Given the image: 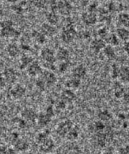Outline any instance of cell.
Wrapping results in <instances>:
<instances>
[{
    "label": "cell",
    "mask_w": 129,
    "mask_h": 154,
    "mask_svg": "<svg viewBox=\"0 0 129 154\" xmlns=\"http://www.w3.org/2000/svg\"><path fill=\"white\" fill-rule=\"evenodd\" d=\"M1 35L6 38H18L20 32L14 27V23L10 20H4L1 23Z\"/></svg>",
    "instance_id": "6da1fadb"
},
{
    "label": "cell",
    "mask_w": 129,
    "mask_h": 154,
    "mask_svg": "<svg viewBox=\"0 0 129 154\" xmlns=\"http://www.w3.org/2000/svg\"><path fill=\"white\" fill-rule=\"evenodd\" d=\"M76 35L77 32L72 23H67L62 29L61 34L62 41L68 44L73 42Z\"/></svg>",
    "instance_id": "7a4b0ae2"
},
{
    "label": "cell",
    "mask_w": 129,
    "mask_h": 154,
    "mask_svg": "<svg viewBox=\"0 0 129 154\" xmlns=\"http://www.w3.org/2000/svg\"><path fill=\"white\" fill-rule=\"evenodd\" d=\"M73 127V123L69 119L64 120L61 122L58 125L57 128V133L58 134V135H59L61 137L66 138L68 134L71 130Z\"/></svg>",
    "instance_id": "3957f363"
},
{
    "label": "cell",
    "mask_w": 129,
    "mask_h": 154,
    "mask_svg": "<svg viewBox=\"0 0 129 154\" xmlns=\"http://www.w3.org/2000/svg\"><path fill=\"white\" fill-rule=\"evenodd\" d=\"M40 57L44 63L54 64L57 60L56 54L53 50L49 48H46L42 49L40 52Z\"/></svg>",
    "instance_id": "277c9868"
},
{
    "label": "cell",
    "mask_w": 129,
    "mask_h": 154,
    "mask_svg": "<svg viewBox=\"0 0 129 154\" xmlns=\"http://www.w3.org/2000/svg\"><path fill=\"white\" fill-rule=\"evenodd\" d=\"M17 73L14 69L8 68L4 69L2 78L6 83H14L17 80Z\"/></svg>",
    "instance_id": "5b68a950"
},
{
    "label": "cell",
    "mask_w": 129,
    "mask_h": 154,
    "mask_svg": "<svg viewBox=\"0 0 129 154\" xmlns=\"http://www.w3.org/2000/svg\"><path fill=\"white\" fill-rule=\"evenodd\" d=\"M25 88L20 84H16L14 85L10 91V95L15 99H22L25 95Z\"/></svg>",
    "instance_id": "8992f818"
},
{
    "label": "cell",
    "mask_w": 129,
    "mask_h": 154,
    "mask_svg": "<svg viewBox=\"0 0 129 154\" xmlns=\"http://www.w3.org/2000/svg\"><path fill=\"white\" fill-rule=\"evenodd\" d=\"M28 75L31 77H36L43 72L41 65L37 61H34L27 69Z\"/></svg>",
    "instance_id": "52a82bcc"
},
{
    "label": "cell",
    "mask_w": 129,
    "mask_h": 154,
    "mask_svg": "<svg viewBox=\"0 0 129 154\" xmlns=\"http://www.w3.org/2000/svg\"><path fill=\"white\" fill-rule=\"evenodd\" d=\"M41 75V79L44 81L46 85L48 87L54 85L57 82V76L52 71H49V70L46 69V71H43Z\"/></svg>",
    "instance_id": "ba28073f"
},
{
    "label": "cell",
    "mask_w": 129,
    "mask_h": 154,
    "mask_svg": "<svg viewBox=\"0 0 129 154\" xmlns=\"http://www.w3.org/2000/svg\"><path fill=\"white\" fill-rule=\"evenodd\" d=\"M57 11L59 12L61 15L68 16L72 11V6L66 1L58 2Z\"/></svg>",
    "instance_id": "9c48e42d"
},
{
    "label": "cell",
    "mask_w": 129,
    "mask_h": 154,
    "mask_svg": "<svg viewBox=\"0 0 129 154\" xmlns=\"http://www.w3.org/2000/svg\"><path fill=\"white\" fill-rule=\"evenodd\" d=\"M81 18L84 23L88 26L94 25L97 22V17H96L95 13L89 11L84 12L81 15Z\"/></svg>",
    "instance_id": "30bf717a"
},
{
    "label": "cell",
    "mask_w": 129,
    "mask_h": 154,
    "mask_svg": "<svg viewBox=\"0 0 129 154\" xmlns=\"http://www.w3.org/2000/svg\"><path fill=\"white\" fill-rule=\"evenodd\" d=\"M87 74V68L86 67L81 64L75 66L72 69V75L73 77L81 80L85 78Z\"/></svg>",
    "instance_id": "8fae6325"
},
{
    "label": "cell",
    "mask_w": 129,
    "mask_h": 154,
    "mask_svg": "<svg viewBox=\"0 0 129 154\" xmlns=\"http://www.w3.org/2000/svg\"><path fill=\"white\" fill-rule=\"evenodd\" d=\"M22 118L27 121L28 123H34L37 119L38 115L32 109H25L22 112Z\"/></svg>",
    "instance_id": "7c38bea8"
},
{
    "label": "cell",
    "mask_w": 129,
    "mask_h": 154,
    "mask_svg": "<svg viewBox=\"0 0 129 154\" xmlns=\"http://www.w3.org/2000/svg\"><path fill=\"white\" fill-rule=\"evenodd\" d=\"M55 148V142L54 141L49 138L46 140H45L44 142L40 144V150L42 153H47L52 151Z\"/></svg>",
    "instance_id": "4fadbf2b"
},
{
    "label": "cell",
    "mask_w": 129,
    "mask_h": 154,
    "mask_svg": "<svg viewBox=\"0 0 129 154\" xmlns=\"http://www.w3.org/2000/svg\"><path fill=\"white\" fill-rule=\"evenodd\" d=\"M106 41L102 38H95L91 42V47L92 49L95 53H99L101 51H103L106 47Z\"/></svg>",
    "instance_id": "5bb4252c"
},
{
    "label": "cell",
    "mask_w": 129,
    "mask_h": 154,
    "mask_svg": "<svg viewBox=\"0 0 129 154\" xmlns=\"http://www.w3.org/2000/svg\"><path fill=\"white\" fill-rule=\"evenodd\" d=\"M56 54V58L61 62L68 61L70 58V53L69 51L64 48H59L57 49Z\"/></svg>",
    "instance_id": "9a60e30c"
},
{
    "label": "cell",
    "mask_w": 129,
    "mask_h": 154,
    "mask_svg": "<svg viewBox=\"0 0 129 154\" xmlns=\"http://www.w3.org/2000/svg\"><path fill=\"white\" fill-rule=\"evenodd\" d=\"M118 79L122 83H129V67L122 66L120 68V72Z\"/></svg>",
    "instance_id": "2e32d148"
},
{
    "label": "cell",
    "mask_w": 129,
    "mask_h": 154,
    "mask_svg": "<svg viewBox=\"0 0 129 154\" xmlns=\"http://www.w3.org/2000/svg\"><path fill=\"white\" fill-rule=\"evenodd\" d=\"M76 98V95L71 89H66L61 94V100L64 101L66 103L73 102Z\"/></svg>",
    "instance_id": "e0dca14e"
},
{
    "label": "cell",
    "mask_w": 129,
    "mask_h": 154,
    "mask_svg": "<svg viewBox=\"0 0 129 154\" xmlns=\"http://www.w3.org/2000/svg\"><path fill=\"white\" fill-rule=\"evenodd\" d=\"M41 32L46 36L52 37L56 34L57 30L55 26L49 23H43L41 26Z\"/></svg>",
    "instance_id": "ac0fdd59"
},
{
    "label": "cell",
    "mask_w": 129,
    "mask_h": 154,
    "mask_svg": "<svg viewBox=\"0 0 129 154\" xmlns=\"http://www.w3.org/2000/svg\"><path fill=\"white\" fill-rule=\"evenodd\" d=\"M6 52L10 57H16L20 54V49L16 44L11 43L6 47Z\"/></svg>",
    "instance_id": "d6986e66"
},
{
    "label": "cell",
    "mask_w": 129,
    "mask_h": 154,
    "mask_svg": "<svg viewBox=\"0 0 129 154\" xmlns=\"http://www.w3.org/2000/svg\"><path fill=\"white\" fill-rule=\"evenodd\" d=\"M46 35L43 34L42 32L38 30H34L32 33V37L34 38V41L39 44H44L46 43L47 38Z\"/></svg>",
    "instance_id": "ffe728a7"
},
{
    "label": "cell",
    "mask_w": 129,
    "mask_h": 154,
    "mask_svg": "<svg viewBox=\"0 0 129 154\" xmlns=\"http://www.w3.org/2000/svg\"><path fill=\"white\" fill-rule=\"evenodd\" d=\"M116 34L118 37L120 41L125 42L129 41V30L127 28L120 27L117 29Z\"/></svg>",
    "instance_id": "44dd1931"
},
{
    "label": "cell",
    "mask_w": 129,
    "mask_h": 154,
    "mask_svg": "<svg viewBox=\"0 0 129 154\" xmlns=\"http://www.w3.org/2000/svg\"><path fill=\"white\" fill-rule=\"evenodd\" d=\"M103 53L107 58L110 60H113L117 57L116 51L114 49V47L110 46V45H106V47L103 50Z\"/></svg>",
    "instance_id": "7402d4cb"
},
{
    "label": "cell",
    "mask_w": 129,
    "mask_h": 154,
    "mask_svg": "<svg viewBox=\"0 0 129 154\" xmlns=\"http://www.w3.org/2000/svg\"><path fill=\"white\" fill-rule=\"evenodd\" d=\"M46 19L47 23L50 25H52L55 26L59 22V15L57 14L56 12L54 11H50L46 14Z\"/></svg>",
    "instance_id": "603a6c76"
},
{
    "label": "cell",
    "mask_w": 129,
    "mask_h": 154,
    "mask_svg": "<svg viewBox=\"0 0 129 154\" xmlns=\"http://www.w3.org/2000/svg\"><path fill=\"white\" fill-rule=\"evenodd\" d=\"M51 118H50L49 116H48L46 112H41L39 115H38V123L40 126H47L50 123Z\"/></svg>",
    "instance_id": "cb8c5ba5"
},
{
    "label": "cell",
    "mask_w": 129,
    "mask_h": 154,
    "mask_svg": "<svg viewBox=\"0 0 129 154\" xmlns=\"http://www.w3.org/2000/svg\"><path fill=\"white\" fill-rule=\"evenodd\" d=\"M34 60L30 56L23 55L21 57L20 60V68L21 69H27L30 64Z\"/></svg>",
    "instance_id": "d4e9b609"
},
{
    "label": "cell",
    "mask_w": 129,
    "mask_h": 154,
    "mask_svg": "<svg viewBox=\"0 0 129 154\" xmlns=\"http://www.w3.org/2000/svg\"><path fill=\"white\" fill-rule=\"evenodd\" d=\"M81 83V80L73 77V78L68 80L65 82V85L67 88H68V89H76L80 87Z\"/></svg>",
    "instance_id": "484cf974"
},
{
    "label": "cell",
    "mask_w": 129,
    "mask_h": 154,
    "mask_svg": "<svg viewBox=\"0 0 129 154\" xmlns=\"http://www.w3.org/2000/svg\"><path fill=\"white\" fill-rule=\"evenodd\" d=\"M15 148L20 152H24L29 148V143L27 141L19 138L14 143Z\"/></svg>",
    "instance_id": "4316f807"
},
{
    "label": "cell",
    "mask_w": 129,
    "mask_h": 154,
    "mask_svg": "<svg viewBox=\"0 0 129 154\" xmlns=\"http://www.w3.org/2000/svg\"><path fill=\"white\" fill-rule=\"evenodd\" d=\"M118 22L122 27L129 28V14L126 13H120L118 16Z\"/></svg>",
    "instance_id": "83f0119b"
},
{
    "label": "cell",
    "mask_w": 129,
    "mask_h": 154,
    "mask_svg": "<svg viewBox=\"0 0 129 154\" xmlns=\"http://www.w3.org/2000/svg\"><path fill=\"white\" fill-rule=\"evenodd\" d=\"M120 39L118 37L117 35V34H111L108 35V37L106 38V42H108V45L115 47L118 46L120 44Z\"/></svg>",
    "instance_id": "f1b7e54d"
},
{
    "label": "cell",
    "mask_w": 129,
    "mask_h": 154,
    "mask_svg": "<svg viewBox=\"0 0 129 154\" xmlns=\"http://www.w3.org/2000/svg\"><path fill=\"white\" fill-rule=\"evenodd\" d=\"M96 138H97V143L99 146L101 147L106 146L108 141L106 140L105 133L103 131L97 132V135H96Z\"/></svg>",
    "instance_id": "f546056e"
},
{
    "label": "cell",
    "mask_w": 129,
    "mask_h": 154,
    "mask_svg": "<svg viewBox=\"0 0 129 154\" xmlns=\"http://www.w3.org/2000/svg\"><path fill=\"white\" fill-rule=\"evenodd\" d=\"M98 117L102 121H108L112 118V114L108 110H102L99 112Z\"/></svg>",
    "instance_id": "4dcf8cb0"
},
{
    "label": "cell",
    "mask_w": 129,
    "mask_h": 154,
    "mask_svg": "<svg viewBox=\"0 0 129 154\" xmlns=\"http://www.w3.org/2000/svg\"><path fill=\"white\" fill-rule=\"evenodd\" d=\"M125 91L126 90L124 88V87H122L120 84L117 85L114 90L115 97L117 99L123 98Z\"/></svg>",
    "instance_id": "1f68e13d"
},
{
    "label": "cell",
    "mask_w": 129,
    "mask_h": 154,
    "mask_svg": "<svg viewBox=\"0 0 129 154\" xmlns=\"http://www.w3.org/2000/svg\"><path fill=\"white\" fill-rule=\"evenodd\" d=\"M26 2H20L18 3L14 4L12 5V10H14L16 14H22L24 10V8L25 7Z\"/></svg>",
    "instance_id": "d6a6232c"
},
{
    "label": "cell",
    "mask_w": 129,
    "mask_h": 154,
    "mask_svg": "<svg viewBox=\"0 0 129 154\" xmlns=\"http://www.w3.org/2000/svg\"><path fill=\"white\" fill-rule=\"evenodd\" d=\"M49 138V131L48 130L42 131L38 134L37 137V142L38 144H40Z\"/></svg>",
    "instance_id": "836d02e7"
},
{
    "label": "cell",
    "mask_w": 129,
    "mask_h": 154,
    "mask_svg": "<svg viewBox=\"0 0 129 154\" xmlns=\"http://www.w3.org/2000/svg\"><path fill=\"white\" fill-rule=\"evenodd\" d=\"M120 66H118L117 64H113L111 68V76L113 79H118Z\"/></svg>",
    "instance_id": "e575fe53"
},
{
    "label": "cell",
    "mask_w": 129,
    "mask_h": 154,
    "mask_svg": "<svg viewBox=\"0 0 129 154\" xmlns=\"http://www.w3.org/2000/svg\"><path fill=\"white\" fill-rule=\"evenodd\" d=\"M78 136H79V131L75 126H74L71 129V130H70L69 133L68 134L66 138L69 140H74L77 138Z\"/></svg>",
    "instance_id": "d590c367"
},
{
    "label": "cell",
    "mask_w": 129,
    "mask_h": 154,
    "mask_svg": "<svg viewBox=\"0 0 129 154\" xmlns=\"http://www.w3.org/2000/svg\"><path fill=\"white\" fill-rule=\"evenodd\" d=\"M69 66H70L69 61H63L60 63V65H59V68H58V69H59V72L60 73H64L68 71V69H69Z\"/></svg>",
    "instance_id": "8d00e7d4"
},
{
    "label": "cell",
    "mask_w": 129,
    "mask_h": 154,
    "mask_svg": "<svg viewBox=\"0 0 129 154\" xmlns=\"http://www.w3.org/2000/svg\"><path fill=\"white\" fill-rule=\"evenodd\" d=\"M32 3L39 9H43L46 6V0H32Z\"/></svg>",
    "instance_id": "74e56055"
},
{
    "label": "cell",
    "mask_w": 129,
    "mask_h": 154,
    "mask_svg": "<svg viewBox=\"0 0 129 154\" xmlns=\"http://www.w3.org/2000/svg\"><path fill=\"white\" fill-rule=\"evenodd\" d=\"M98 34L100 38H102V39H103V40L106 39V38L110 35L109 32H108V30H107V29L106 27H103L101 29H100L98 31Z\"/></svg>",
    "instance_id": "f35d334b"
},
{
    "label": "cell",
    "mask_w": 129,
    "mask_h": 154,
    "mask_svg": "<svg viewBox=\"0 0 129 154\" xmlns=\"http://www.w3.org/2000/svg\"><path fill=\"white\" fill-rule=\"evenodd\" d=\"M1 154H16L15 150L7 146H2Z\"/></svg>",
    "instance_id": "ab89813d"
},
{
    "label": "cell",
    "mask_w": 129,
    "mask_h": 154,
    "mask_svg": "<svg viewBox=\"0 0 129 154\" xmlns=\"http://www.w3.org/2000/svg\"><path fill=\"white\" fill-rule=\"evenodd\" d=\"M94 128L97 132H100L104 130L106 128V126L102 121H98L94 124Z\"/></svg>",
    "instance_id": "60d3db41"
},
{
    "label": "cell",
    "mask_w": 129,
    "mask_h": 154,
    "mask_svg": "<svg viewBox=\"0 0 129 154\" xmlns=\"http://www.w3.org/2000/svg\"><path fill=\"white\" fill-rule=\"evenodd\" d=\"M17 125L22 129H24V128L27 127L28 122L22 118L17 121Z\"/></svg>",
    "instance_id": "b9f144b4"
},
{
    "label": "cell",
    "mask_w": 129,
    "mask_h": 154,
    "mask_svg": "<svg viewBox=\"0 0 129 154\" xmlns=\"http://www.w3.org/2000/svg\"><path fill=\"white\" fill-rule=\"evenodd\" d=\"M36 85L37 86V87H38L39 88L43 90L45 88V87H46L47 85L46 84V83L44 82V81L40 79H38L36 81Z\"/></svg>",
    "instance_id": "7bdbcfd3"
},
{
    "label": "cell",
    "mask_w": 129,
    "mask_h": 154,
    "mask_svg": "<svg viewBox=\"0 0 129 154\" xmlns=\"http://www.w3.org/2000/svg\"><path fill=\"white\" fill-rule=\"evenodd\" d=\"M66 102H64V101H63L62 100H61L60 101H59L57 103V108L58 109H59V110H63V109H64L66 108Z\"/></svg>",
    "instance_id": "ee69618b"
},
{
    "label": "cell",
    "mask_w": 129,
    "mask_h": 154,
    "mask_svg": "<svg viewBox=\"0 0 129 154\" xmlns=\"http://www.w3.org/2000/svg\"><path fill=\"white\" fill-rule=\"evenodd\" d=\"M46 112V114L48 115V116H49L50 117V118H52L54 116V109H53V107H52V106H49L47 108V109H46V111H45Z\"/></svg>",
    "instance_id": "f6af8a7d"
},
{
    "label": "cell",
    "mask_w": 129,
    "mask_h": 154,
    "mask_svg": "<svg viewBox=\"0 0 129 154\" xmlns=\"http://www.w3.org/2000/svg\"><path fill=\"white\" fill-rule=\"evenodd\" d=\"M119 154H129V145L120 148L119 150Z\"/></svg>",
    "instance_id": "bcb514c9"
},
{
    "label": "cell",
    "mask_w": 129,
    "mask_h": 154,
    "mask_svg": "<svg viewBox=\"0 0 129 154\" xmlns=\"http://www.w3.org/2000/svg\"><path fill=\"white\" fill-rule=\"evenodd\" d=\"M122 99H123L124 101L125 102V103L129 104V89L126 90L125 92L124 95V97Z\"/></svg>",
    "instance_id": "7dc6e473"
},
{
    "label": "cell",
    "mask_w": 129,
    "mask_h": 154,
    "mask_svg": "<svg viewBox=\"0 0 129 154\" xmlns=\"http://www.w3.org/2000/svg\"><path fill=\"white\" fill-rule=\"evenodd\" d=\"M124 51L126 53V54L129 56V41L125 42L124 46Z\"/></svg>",
    "instance_id": "c3c4849f"
},
{
    "label": "cell",
    "mask_w": 129,
    "mask_h": 154,
    "mask_svg": "<svg viewBox=\"0 0 129 154\" xmlns=\"http://www.w3.org/2000/svg\"><path fill=\"white\" fill-rule=\"evenodd\" d=\"M8 2L10 3H12V4H16V3H18L19 2H22V0H7Z\"/></svg>",
    "instance_id": "681fc988"
},
{
    "label": "cell",
    "mask_w": 129,
    "mask_h": 154,
    "mask_svg": "<svg viewBox=\"0 0 129 154\" xmlns=\"http://www.w3.org/2000/svg\"><path fill=\"white\" fill-rule=\"evenodd\" d=\"M112 150L111 148L106 149L105 152L103 153V154H112Z\"/></svg>",
    "instance_id": "f907efd6"
},
{
    "label": "cell",
    "mask_w": 129,
    "mask_h": 154,
    "mask_svg": "<svg viewBox=\"0 0 129 154\" xmlns=\"http://www.w3.org/2000/svg\"><path fill=\"white\" fill-rule=\"evenodd\" d=\"M119 118L121 119H125V115L124 114H120L119 116H118Z\"/></svg>",
    "instance_id": "816d5d0a"
},
{
    "label": "cell",
    "mask_w": 129,
    "mask_h": 154,
    "mask_svg": "<svg viewBox=\"0 0 129 154\" xmlns=\"http://www.w3.org/2000/svg\"><path fill=\"white\" fill-rule=\"evenodd\" d=\"M28 154H37V153H29Z\"/></svg>",
    "instance_id": "f5cc1de1"
},
{
    "label": "cell",
    "mask_w": 129,
    "mask_h": 154,
    "mask_svg": "<svg viewBox=\"0 0 129 154\" xmlns=\"http://www.w3.org/2000/svg\"><path fill=\"white\" fill-rule=\"evenodd\" d=\"M124 1H125V2H129V0H124Z\"/></svg>",
    "instance_id": "db71d44e"
},
{
    "label": "cell",
    "mask_w": 129,
    "mask_h": 154,
    "mask_svg": "<svg viewBox=\"0 0 129 154\" xmlns=\"http://www.w3.org/2000/svg\"><path fill=\"white\" fill-rule=\"evenodd\" d=\"M99 1H104V0H99Z\"/></svg>",
    "instance_id": "11a10c76"
}]
</instances>
